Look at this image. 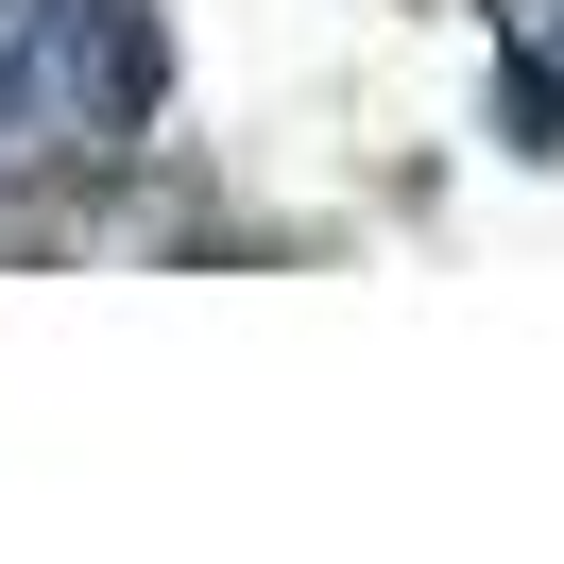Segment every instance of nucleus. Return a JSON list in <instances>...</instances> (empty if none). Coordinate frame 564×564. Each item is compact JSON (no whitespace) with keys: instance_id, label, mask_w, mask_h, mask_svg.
I'll return each mask as SVG.
<instances>
[{"instance_id":"obj_1","label":"nucleus","mask_w":564,"mask_h":564,"mask_svg":"<svg viewBox=\"0 0 564 564\" xmlns=\"http://www.w3.org/2000/svg\"><path fill=\"white\" fill-rule=\"evenodd\" d=\"M69 69H86L104 120H138L154 104V18H138V0H69Z\"/></svg>"},{"instance_id":"obj_2","label":"nucleus","mask_w":564,"mask_h":564,"mask_svg":"<svg viewBox=\"0 0 564 564\" xmlns=\"http://www.w3.org/2000/svg\"><path fill=\"white\" fill-rule=\"evenodd\" d=\"M496 104H513L530 154H564V69H547V52H513V86H496Z\"/></svg>"},{"instance_id":"obj_3","label":"nucleus","mask_w":564,"mask_h":564,"mask_svg":"<svg viewBox=\"0 0 564 564\" xmlns=\"http://www.w3.org/2000/svg\"><path fill=\"white\" fill-rule=\"evenodd\" d=\"M18 104H35V69H18V52H0V120H18Z\"/></svg>"}]
</instances>
